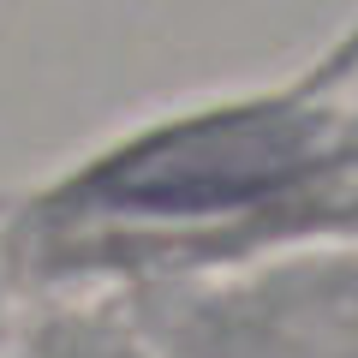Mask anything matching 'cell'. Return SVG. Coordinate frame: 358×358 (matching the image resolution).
Wrapping results in <instances>:
<instances>
[{
	"label": "cell",
	"mask_w": 358,
	"mask_h": 358,
	"mask_svg": "<svg viewBox=\"0 0 358 358\" xmlns=\"http://www.w3.org/2000/svg\"><path fill=\"white\" fill-rule=\"evenodd\" d=\"M299 167V131L287 120H221L203 131H179L143 155H126L102 179V192L131 203L203 209L227 197H251Z\"/></svg>",
	"instance_id": "obj_1"
}]
</instances>
